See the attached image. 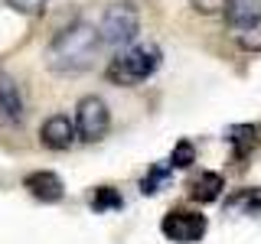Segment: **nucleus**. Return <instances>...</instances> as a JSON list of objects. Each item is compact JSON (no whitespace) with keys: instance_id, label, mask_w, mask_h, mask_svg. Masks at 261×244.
<instances>
[{"instance_id":"1","label":"nucleus","mask_w":261,"mask_h":244,"mask_svg":"<svg viewBox=\"0 0 261 244\" xmlns=\"http://www.w3.org/2000/svg\"><path fill=\"white\" fill-rule=\"evenodd\" d=\"M98 49H101V36H98V26L85 20H75L69 26H62L49 39L46 46V65L56 72V75H79V72L92 69Z\"/></svg>"},{"instance_id":"2","label":"nucleus","mask_w":261,"mask_h":244,"mask_svg":"<svg viewBox=\"0 0 261 244\" xmlns=\"http://www.w3.org/2000/svg\"><path fill=\"white\" fill-rule=\"evenodd\" d=\"M160 62H163V52H160L157 43H130L108 62L105 75L114 85L130 88V85H141V81L150 78L160 69Z\"/></svg>"},{"instance_id":"3","label":"nucleus","mask_w":261,"mask_h":244,"mask_svg":"<svg viewBox=\"0 0 261 244\" xmlns=\"http://www.w3.org/2000/svg\"><path fill=\"white\" fill-rule=\"evenodd\" d=\"M141 33V10H137L134 0H114V4L105 7L101 23H98V36H101V46L108 49H121L130 46Z\"/></svg>"},{"instance_id":"4","label":"nucleus","mask_w":261,"mask_h":244,"mask_svg":"<svg viewBox=\"0 0 261 244\" xmlns=\"http://www.w3.org/2000/svg\"><path fill=\"white\" fill-rule=\"evenodd\" d=\"M111 130V111L105 104V98L98 95H85L75 104V134L85 143H98L105 140V134Z\"/></svg>"},{"instance_id":"5","label":"nucleus","mask_w":261,"mask_h":244,"mask_svg":"<svg viewBox=\"0 0 261 244\" xmlns=\"http://www.w3.org/2000/svg\"><path fill=\"white\" fill-rule=\"evenodd\" d=\"M160 231L167 241L173 244H199L209 231V222L202 211H193V208H173L163 215L160 222Z\"/></svg>"},{"instance_id":"6","label":"nucleus","mask_w":261,"mask_h":244,"mask_svg":"<svg viewBox=\"0 0 261 244\" xmlns=\"http://www.w3.org/2000/svg\"><path fill=\"white\" fill-rule=\"evenodd\" d=\"M23 114H27V108H23L20 85H16V78L10 75V72L0 69V127H4V130L20 127Z\"/></svg>"},{"instance_id":"7","label":"nucleus","mask_w":261,"mask_h":244,"mask_svg":"<svg viewBox=\"0 0 261 244\" xmlns=\"http://www.w3.org/2000/svg\"><path fill=\"white\" fill-rule=\"evenodd\" d=\"M75 140H79L75 117H69V114H53V117H46L43 127H39V143H43L46 150H53V153L69 150Z\"/></svg>"},{"instance_id":"8","label":"nucleus","mask_w":261,"mask_h":244,"mask_svg":"<svg viewBox=\"0 0 261 244\" xmlns=\"http://www.w3.org/2000/svg\"><path fill=\"white\" fill-rule=\"evenodd\" d=\"M23 189H27L36 202H62L65 195V186L62 179L53 173V169H36V173H30L27 179H23Z\"/></svg>"},{"instance_id":"9","label":"nucleus","mask_w":261,"mask_h":244,"mask_svg":"<svg viewBox=\"0 0 261 244\" xmlns=\"http://www.w3.org/2000/svg\"><path fill=\"white\" fill-rule=\"evenodd\" d=\"M222 16L235 33L248 29V26H255V23H261V0H228Z\"/></svg>"},{"instance_id":"10","label":"nucleus","mask_w":261,"mask_h":244,"mask_svg":"<svg viewBox=\"0 0 261 244\" xmlns=\"http://www.w3.org/2000/svg\"><path fill=\"white\" fill-rule=\"evenodd\" d=\"M225 211L228 215H258L261 218V189H239L235 195H228L225 199Z\"/></svg>"},{"instance_id":"11","label":"nucleus","mask_w":261,"mask_h":244,"mask_svg":"<svg viewBox=\"0 0 261 244\" xmlns=\"http://www.w3.org/2000/svg\"><path fill=\"white\" fill-rule=\"evenodd\" d=\"M258 124H235L228 130V143H232V157L235 160H245L251 150L258 146Z\"/></svg>"},{"instance_id":"12","label":"nucleus","mask_w":261,"mask_h":244,"mask_svg":"<svg viewBox=\"0 0 261 244\" xmlns=\"http://www.w3.org/2000/svg\"><path fill=\"white\" fill-rule=\"evenodd\" d=\"M222 189H225V179L219 173H199V179L190 189V199L193 202H216L222 195Z\"/></svg>"},{"instance_id":"13","label":"nucleus","mask_w":261,"mask_h":244,"mask_svg":"<svg viewBox=\"0 0 261 244\" xmlns=\"http://www.w3.org/2000/svg\"><path fill=\"white\" fill-rule=\"evenodd\" d=\"M121 205H124V199H121V192L111 189V186H98L95 195H92L95 211H111V208H121Z\"/></svg>"},{"instance_id":"14","label":"nucleus","mask_w":261,"mask_h":244,"mask_svg":"<svg viewBox=\"0 0 261 244\" xmlns=\"http://www.w3.org/2000/svg\"><path fill=\"white\" fill-rule=\"evenodd\" d=\"M193 163H196L193 140H179L173 146V153H170V166H173V169H186V166H193Z\"/></svg>"},{"instance_id":"15","label":"nucleus","mask_w":261,"mask_h":244,"mask_svg":"<svg viewBox=\"0 0 261 244\" xmlns=\"http://www.w3.org/2000/svg\"><path fill=\"white\" fill-rule=\"evenodd\" d=\"M235 43H239L245 52H261V23H255V26H248V29H239L235 33Z\"/></svg>"},{"instance_id":"16","label":"nucleus","mask_w":261,"mask_h":244,"mask_svg":"<svg viewBox=\"0 0 261 244\" xmlns=\"http://www.w3.org/2000/svg\"><path fill=\"white\" fill-rule=\"evenodd\" d=\"M170 169H173L170 163H167V166H153V169H150V176H144V179H141V192H144V195L160 192V182H167Z\"/></svg>"},{"instance_id":"17","label":"nucleus","mask_w":261,"mask_h":244,"mask_svg":"<svg viewBox=\"0 0 261 244\" xmlns=\"http://www.w3.org/2000/svg\"><path fill=\"white\" fill-rule=\"evenodd\" d=\"M7 7L16 13H27V16H36V13H43L46 7H49V0H7Z\"/></svg>"},{"instance_id":"18","label":"nucleus","mask_w":261,"mask_h":244,"mask_svg":"<svg viewBox=\"0 0 261 244\" xmlns=\"http://www.w3.org/2000/svg\"><path fill=\"white\" fill-rule=\"evenodd\" d=\"M225 4H228V0H190L193 10H196V13H206V16L222 13V10H225Z\"/></svg>"}]
</instances>
